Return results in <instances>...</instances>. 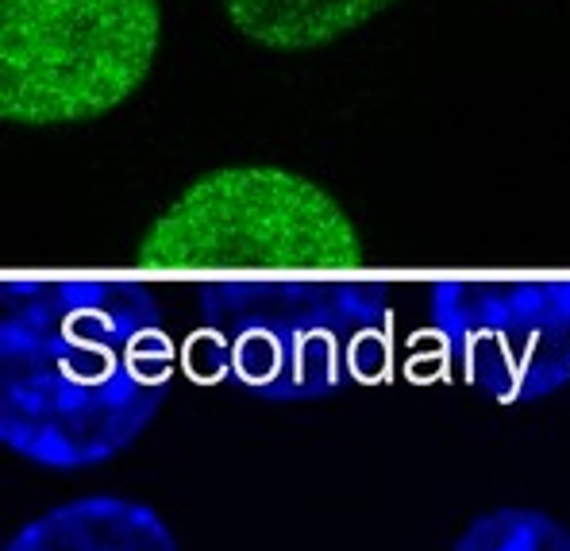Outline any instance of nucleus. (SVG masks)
<instances>
[{"instance_id":"obj_1","label":"nucleus","mask_w":570,"mask_h":551,"mask_svg":"<svg viewBox=\"0 0 570 551\" xmlns=\"http://www.w3.org/2000/svg\"><path fill=\"white\" fill-rule=\"evenodd\" d=\"M174 382L163 308L131 278L0 286V440L50 471L108 463L147 432Z\"/></svg>"},{"instance_id":"obj_2","label":"nucleus","mask_w":570,"mask_h":551,"mask_svg":"<svg viewBox=\"0 0 570 551\" xmlns=\"http://www.w3.org/2000/svg\"><path fill=\"white\" fill-rule=\"evenodd\" d=\"M193 371L263 401H316L393 366L390 289L332 278H232L197 289Z\"/></svg>"},{"instance_id":"obj_3","label":"nucleus","mask_w":570,"mask_h":551,"mask_svg":"<svg viewBox=\"0 0 570 551\" xmlns=\"http://www.w3.org/2000/svg\"><path fill=\"white\" fill-rule=\"evenodd\" d=\"M158 274H351L363 244L332 194L278 166H224L158 216L136 247Z\"/></svg>"},{"instance_id":"obj_4","label":"nucleus","mask_w":570,"mask_h":551,"mask_svg":"<svg viewBox=\"0 0 570 551\" xmlns=\"http://www.w3.org/2000/svg\"><path fill=\"white\" fill-rule=\"evenodd\" d=\"M158 0H0V116L23 128L89 124L147 81Z\"/></svg>"},{"instance_id":"obj_5","label":"nucleus","mask_w":570,"mask_h":551,"mask_svg":"<svg viewBox=\"0 0 570 551\" xmlns=\"http://www.w3.org/2000/svg\"><path fill=\"white\" fill-rule=\"evenodd\" d=\"M432 332L451 371L505 405L548 397L570 382V282H440Z\"/></svg>"},{"instance_id":"obj_6","label":"nucleus","mask_w":570,"mask_h":551,"mask_svg":"<svg viewBox=\"0 0 570 551\" xmlns=\"http://www.w3.org/2000/svg\"><path fill=\"white\" fill-rule=\"evenodd\" d=\"M4 551H178V540L142 501L94 494L47 509L23 524Z\"/></svg>"},{"instance_id":"obj_7","label":"nucleus","mask_w":570,"mask_h":551,"mask_svg":"<svg viewBox=\"0 0 570 551\" xmlns=\"http://www.w3.org/2000/svg\"><path fill=\"white\" fill-rule=\"evenodd\" d=\"M397 0H224L239 36L266 50H316L371 23Z\"/></svg>"},{"instance_id":"obj_8","label":"nucleus","mask_w":570,"mask_h":551,"mask_svg":"<svg viewBox=\"0 0 570 551\" xmlns=\"http://www.w3.org/2000/svg\"><path fill=\"white\" fill-rule=\"evenodd\" d=\"M451 551H570V529L540 509H493L466 524Z\"/></svg>"}]
</instances>
